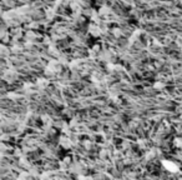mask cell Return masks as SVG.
<instances>
[{
  "label": "cell",
  "instance_id": "obj_1",
  "mask_svg": "<svg viewBox=\"0 0 182 180\" xmlns=\"http://www.w3.org/2000/svg\"><path fill=\"white\" fill-rule=\"evenodd\" d=\"M89 34L93 38H98L101 35V28L98 24H90L89 26Z\"/></svg>",
  "mask_w": 182,
  "mask_h": 180
},
{
  "label": "cell",
  "instance_id": "obj_2",
  "mask_svg": "<svg viewBox=\"0 0 182 180\" xmlns=\"http://www.w3.org/2000/svg\"><path fill=\"white\" fill-rule=\"evenodd\" d=\"M59 144H60V146H62L64 149H70L71 145H72L70 136H66V135L60 136V139H59Z\"/></svg>",
  "mask_w": 182,
  "mask_h": 180
},
{
  "label": "cell",
  "instance_id": "obj_3",
  "mask_svg": "<svg viewBox=\"0 0 182 180\" xmlns=\"http://www.w3.org/2000/svg\"><path fill=\"white\" fill-rule=\"evenodd\" d=\"M162 165L165 166L166 170H168V171H171V173H177V171H178V166H177L173 161L163 160V161H162Z\"/></svg>",
  "mask_w": 182,
  "mask_h": 180
},
{
  "label": "cell",
  "instance_id": "obj_4",
  "mask_svg": "<svg viewBox=\"0 0 182 180\" xmlns=\"http://www.w3.org/2000/svg\"><path fill=\"white\" fill-rule=\"evenodd\" d=\"M109 14H110V9L106 8V7H104V8H101V9L99 10V15L105 17V15H109Z\"/></svg>",
  "mask_w": 182,
  "mask_h": 180
},
{
  "label": "cell",
  "instance_id": "obj_5",
  "mask_svg": "<svg viewBox=\"0 0 182 180\" xmlns=\"http://www.w3.org/2000/svg\"><path fill=\"white\" fill-rule=\"evenodd\" d=\"M38 81H39V83H38V85H39V86H41V88H45V86H48V85H49V81H48L46 79H39Z\"/></svg>",
  "mask_w": 182,
  "mask_h": 180
},
{
  "label": "cell",
  "instance_id": "obj_6",
  "mask_svg": "<svg viewBox=\"0 0 182 180\" xmlns=\"http://www.w3.org/2000/svg\"><path fill=\"white\" fill-rule=\"evenodd\" d=\"M173 144H175L177 148H182V139H181V138H176L175 141H173Z\"/></svg>",
  "mask_w": 182,
  "mask_h": 180
},
{
  "label": "cell",
  "instance_id": "obj_7",
  "mask_svg": "<svg viewBox=\"0 0 182 180\" xmlns=\"http://www.w3.org/2000/svg\"><path fill=\"white\" fill-rule=\"evenodd\" d=\"M155 88L161 90V89H163V88H165V84H163V83H158V81H157V83L155 84Z\"/></svg>",
  "mask_w": 182,
  "mask_h": 180
}]
</instances>
